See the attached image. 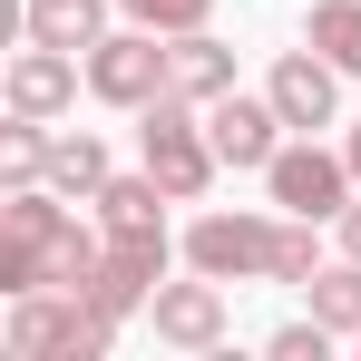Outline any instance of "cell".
<instances>
[{"mask_svg":"<svg viewBox=\"0 0 361 361\" xmlns=\"http://www.w3.org/2000/svg\"><path fill=\"white\" fill-rule=\"evenodd\" d=\"M147 322H157V342H176V352H215V342H225V283H215V274H205V283H157Z\"/></svg>","mask_w":361,"mask_h":361,"instance_id":"obj_9","label":"cell"},{"mask_svg":"<svg viewBox=\"0 0 361 361\" xmlns=\"http://www.w3.org/2000/svg\"><path fill=\"white\" fill-rule=\"evenodd\" d=\"M342 157H352V176H361V127H352V147H342Z\"/></svg>","mask_w":361,"mask_h":361,"instance_id":"obj_22","label":"cell"},{"mask_svg":"<svg viewBox=\"0 0 361 361\" xmlns=\"http://www.w3.org/2000/svg\"><path fill=\"white\" fill-rule=\"evenodd\" d=\"M264 185H274V205H283V215H312V225H322V215H342V205H352V157H332V147H312V137H302V147H283V157H274V166H264Z\"/></svg>","mask_w":361,"mask_h":361,"instance_id":"obj_3","label":"cell"},{"mask_svg":"<svg viewBox=\"0 0 361 361\" xmlns=\"http://www.w3.org/2000/svg\"><path fill=\"white\" fill-rule=\"evenodd\" d=\"M49 185L59 195H98L108 185V147L98 137H49Z\"/></svg>","mask_w":361,"mask_h":361,"instance_id":"obj_16","label":"cell"},{"mask_svg":"<svg viewBox=\"0 0 361 361\" xmlns=\"http://www.w3.org/2000/svg\"><path fill=\"white\" fill-rule=\"evenodd\" d=\"M20 30L49 39V49H98V39H108V10H98V0H30Z\"/></svg>","mask_w":361,"mask_h":361,"instance_id":"obj_13","label":"cell"},{"mask_svg":"<svg viewBox=\"0 0 361 361\" xmlns=\"http://www.w3.org/2000/svg\"><path fill=\"white\" fill-rule=\"evenodd\" d=\"M264 98L283 108V127H302V137H312V127H332L342 68H332L322 49H312V39H302V49H283V59H274V88H264Z\"/></svg>","mask_w":361,"mask_h":361,"instance_id":"obj_8","label":"cell"},{"mask_svg":"<svg viewBox=\"0 0 361 361\" xmlns=\"http://www.w3.org/2000/svg\"><path fill=\"white\" fill-rule=\"evenodd\" d=\"M342 254H361V205H342Z\"/></svg>","mask_w":361,"mask_h":361,"instance_id":"obj_21","label":"cell"},{"mask_svg":"<svg viewBox=\"0 0 361 361\" xmlns=\"http://www.w3.org/2000/svg\"><path fill=\"white\" fill-rule=\"evenodd\" d=\"M312 49L342 68V78H361V0H322L312 10Z\"/></svg>","mask_w":361,"mask_h":361,"instance_id":"obj_15","label":"cell"},{"mask_svg":"<svg viewBox=\"0 0 361 361\" xmlns=\"http://www.w3.org/2000/svg\"><path fill=\"white\" fill-rule=\"evenodd\" d=\"M274 127H283L274 98H235V88H225V98H205V137H215V157H225V166H274V157H283V137H274Z\"/></svg>","mask_w":361,"mask_h":361,"instance_id":"obj_7","label":"cell"},{"mask_svg":"<svg viewBox=\"0 0 361 361\" xmlns=\"http://www.w3.org/2000/svg\"><path fill=\"white\" fill-rule=\"evenodd\" d=\"M274 244H283V225H264V215H205L185 235V254H195V274L244 283V274H274Z\"/></svg>","mask_w":361,"mask_h":361,"instance_id":"obj_5","label":"cell"},{"mask_svg":"<svg viewBox=\"0 0 361 361\" xmlns=\"http://www.w3.org/2000/svg\"><path fill=\"white\" fill-rule=\"evenodd\" d=\"M215 166H225V157H215V137H205V127L185 118L176 88H166V98H147V176L166 185L176 205H195V195L215 185Z\"/></svg>","mask_w":361,"mask_h":361,"instance_id":"obj_2","label":"cell"},{"mask_svg":"<svg viewBox=\"0 0 361 361\" xmlns=\"http://www.w3.org/2000/svg\"><path fill=\"white\" fill-rule=\"evenodd\" d=\"M322 264H312V215H293L283 225V244H274V283H312Z\"/></svg>","mask_w":361,"mask_h":361,"instance_id":"obj_19","label":"cell"},{"mask_svg":"<svg viewBox=\"0 0 361 361\" xmlns=\"http://www.w3.org/2000/svg\"><path fill=\"white\" fill-rule=\"evenodd\" d=\"M332 352V322H283L274 332V361H322Z\"/></svg>","mask_w":361,"mask_h":361,"instance_id":"obj_20","label":"cell"},{"mask_svg":"<svg viewBox=\"0 0 361 361\" xmlns=\"http://www.w3.org/2000/svg\"><path fill=\"white\" fill-rule=\"evenodd\" d=\"M127 20L157 30V39H176V30H205L215 20V0H127Z\"/></svg>","mask_w":361,"mask_h":361,"instance_id":"obj_18","label":"cell"},{"mask_svg":"<svg viewBox=\"0 0 361 361\" xmlns=\"http://www.w3.org/2000/svg\"><path fill=\"white\" fill-rule=\"evenodd\" d=\"M88 88H98L108 108L166 98V49H157V30H108V39L88 49Z\"/></svg>","mask_w":361,"mask_h":361,"instance_id":"obj_4","label":"cell"},{"mask_svg":"<svg viewBox=\"0 0 361 361\" xmlns=\"http://www.w3.org/2000/svg\"><path fill=\"white\" fill-rule=\"evenodd\" d=\"M157 274H166V235H108V264H98L88 302H98L108 322H127V312L157 302Z\"/></svg>","mask_w":361,"mask_h":361,"instance_id":"obj_6","label":"cell"},{"mask_svg":"<svg viewBox=\"0 0 361 361\" xmlns=\"http://www.w3.org/2000/svg\"><path fill=\"white\" fill-rule=\"evenodd\" d=\"M88 205H98V225H108V235H166V215H157V205H176V195H166L157 176H108Z\"/></svg>","mask_w":361,"mask_h":361,"instance_id":"obj_12","label":"cell"},{"mask_svg":"<svg viewBox=\"0 0 361 361\" xmlns=\"http://www.w3.org/2000/svg\"><path fill=\"white\" fill-rule=\"evenodd\" d=\"M0 166H10V185H39V176H49V137H39V118H10V127H0Z\"/></svg>","mask_w":361,"mask_h":361,"instance_id":"obj_17","label":"cell"},{"mask_svg":"<svg viewBox=\"0 0 361 361\" xmlns=\"http://www.w3.org/2000/svg\"><path fill=\"white\" fill-rule=\"evenodd\" d=\"M302 293H312V322H332V332L361 342V254H352V264H322Z\"/></svg>","mask_w":361,"mask_h":361,"instance_id":"obj_14","label":"cell"},{"mask_svg":"<svg viewBox=\"0 0 361 361\" xmlns=\"http://www.w3.org/2000/svg\"><path fill=\"white\" fill-rule=\"evenodd\" d=\"M68 98H78V49L30 39V49L10 59V118H59Z\"/></svg>","mask_w":361,"mask_h":361,"instance_id":"obj_10","label":"cell"},{"mask_svg":"<svg viewBox=\"0 0 361 361\" xmlns=\"http://www.w3.org/2000/svg\"><path fill=\"white\" fill-rule=\"evenodd\" d=\"M118 342V322L98 312L88 293H10V352L20 361H98Z\"/></svg>","mask_w":361,"mask_h":361,"instance_id":"obj_1","label":"cell"},{"mask_svg":"<svg viewBox=\"0 0 361 361\" xmlns=\"http://www.w3.org/2000/svg\"><path fill=\"white\" fill-rule=\"evenodd\" d=\"M166 88H176L185 108H195V98H225V88H235V49H215L205 30H176V39H166Z\"/></svg>","mask_w":361,"mask_h":361,"instance_id":"obj_11","label":"cell"}]
</instances>
